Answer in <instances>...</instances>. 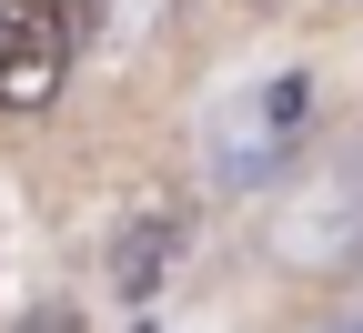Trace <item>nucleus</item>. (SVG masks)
<instances>
[{
	"label": "nucleus",
	"mask_w": 363,
	"mask_h": 333,
	"mask_svg": "<svg viewBox=\"0 0 363 333\" xmlns=\"http://www.w3.org/2000/svg\"><path fill=\"white\" fill-rule=\"evenodd\" d=\"M343 212L363 222V162H333V172H323V192H313V202L293 212V243H283V253H293L303 273H323V263H343V253H353L343 232H333Z\"/></svg>",
	"instance_id": "nucleus-4"
},
{
	"label": "nucleus",
	"mask_w": 363,
	"mask_h": 333,
	"mask_svg": "<svg viewBox=\"0 0 363 333\" xmlns=\"http://www.w3.org/2000/svg\"><path fill=\"white\" fill-rule=\"evenodd\" d=\"M11 333H81V313H71V303H40V313H21Z\"/></svg>",
	"instance_id": "nucleus-5"
},
{
	"label": "nucleus",
	"mask_w": 363,
	"mask_h": 333,
	"mask_svg": "<svg viewBox=\"0 0 363 333\" xmlns=\"http://www.w3.org/2000/svg\"><path fill=\"white\" fill-rule=\"evenodd\" d=\"M333 333H363V313H353V323H333Z\"/></svg>",
	"instance_id": "nucleus-6"
},
{
	"label": "nucleus",
	"mask_w": 363,
	"mask_h": 333,
	"mask_svg": "<svg viewBox=\"0 0 363 333\" xmlns=\"http://www.w3.org/2000/svg\"><path fill=\"white\" fill-rule=\"evenodd\" d=\"M293 121H303V71H283V81H262L252 102H233L222 131H212V182H222V192H252L262 172H283Z\"/></svg>",
	"instance_id": "nucleus-2"
},
{
	"label": "nucleus",
	"mask_w": 363,
	"mask_h": 333,
	"mask_svg": "<svg viewBox=\"0 0 363 333\" xmlns=\"http://www.w3.org/2000/svg\"><path fill=\"white\" fill-rule=\"evenodd\" d=\"M172 263H182V212L172 202H142V212L111 232V293L121 303H152Z\"/></svg>",
	"instance_id": "nucleus-3"
},
{
	"label": "nucleus",
	"mask_w": 363,
	"mask_h": 333,
	"mask_svg": "<svg viewBox=\"0 0 363 333\" xmlns=\"http://www.w3.org/2000/svg\"><path fill=\"white\" fill-rule=\"evenodd\" d=\"M71 71V0H0V111H40Z\"/></svg>",
	"instance_id": "nucleus-1"
}]
</instances>
